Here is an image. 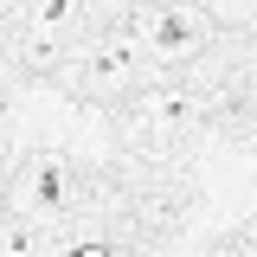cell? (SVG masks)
Masks as SVG:
<instances>
[{
    "label": "cell",
    "instance_id": "cell-1",
    "mask_svg": "<svg viewBox=\"0 0 257 257\" xmlns=\"http://www.w3.org/2000/svg\"><path fill=\"white\" fill-rule=\"evenodd\" d=\"M206 39H212V13L193 7V0H155V7L135 13V45H142L155 64H187V58H199Z\"/></svg>",
    "mask_w": 257,
    "mask_h": 257
},
{
    "label": "cell",
    "instance_id": "cell-2",
    "mask_svg": "<svg viewBox=\"0 0 257 257\" xmlns=\"http://www.w3.org/2000/svg\"><path fill=\"white\" fill-rule=\"evenodd\" d=\"M71 199H77V167H71V155H58V148L26 155V167L13 174V212L20 219H58Z\"/></svg>",
    "mask_w": 257,
    "mask_h": 257
},
{
    "label": "cell",
    "instance_id": "cell-3",
    "mask_svg": "<svg viewBox=\"0 0 257 257\" xmlns=\"http://www.w3.org/2000/svg\"><path fill=\"white\" fill-rule=\"evenodd\" d=\"M77 77H84V90H90V96H128V84L142 77V64H135V39H128V32H103L90 52H84Z\"/></svg>",
    "mask_w": 257,
    "mask_h": 257
},
{
    "label": "cell",
    "instance_id": "cell-4",
    "mask_svg": "<svg viewBox=\"0 0 257 257\" xmlns=\"http://www.w3.org/2000/svg\"><path fill=\"white\" fill-rule=\"evenodd\" d=\"M142 128H148V142L155 148H167V142H180L193 128V103L180 90H155V96H142Z\"/></svg>",
    "mask_w": 257,
    "mask_h": 257
},
{
    "label": "cell",
    "instance_id": "cell-5",
    "mask_svg": "<svg viewBox=\"0 0 257 257\" xmlns=\"http://www.w3.org/2000/svg\"><path fill=\"white\" fill-rule=\"evenodd\" d=\"M13 58L26 64V71H58V64H64V32L26 26V20H20V32H13Z\"/></svg>",
    "mask_w": 257,
    "mask_h": 257
},
{
    "label": "cell",
    "instance_id": "cell-6",
    "mask_svg": "<svg viewBox=\"0 0 257 257\" xmlns=\"http://www.w3.org/2000/svg\"><path fill=\"white\" fill-rule=\"evenodd\" d=\"M135 219L148 225V231H174V225L187 219V193H167V187L135 193Z\"/></svg>",
    "mask_w": 257,
    "mask_h": 257
},
{
    "label": "cell",
    "instance_id": "cell-7",
    "mask_svg": "<svg viewBox=\"0 0 257 257\" xmlns=\"http://www.w3.org/2000/svg\"><path fill=\"white\" fill-rule=\"evenodd\" d=\"M20 20L26 26H52V32H71L84 20V0H20Z\"/></svg>",
    "mask_w": 257,
    "mask_h": 257
},
{
    "label": "cell",
    "instance_id": "cell-8",
    "mask_svg": "<svg viewBox=\"0 0 257 257\" xmlns=\"http://www.w3.org/2000/svg\"><path fill=\"white\" fill-rule=\"evenodd\" d=\"M212 26H257V0H206Z\"/></svg>",
    "mask_w": 257,
    "mask_h": 257
}]
</instances>
